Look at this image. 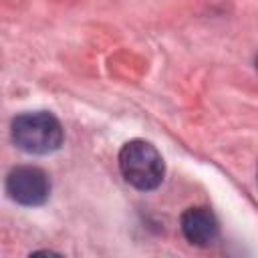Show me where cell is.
Instances as JSON below:
<instances>
[{"mask_svg":"<svg viewBox=\"0 0 258 258\" xmlns=\"http://www.w3.org/2000/svg\"><path fill=\"white\" fill-rule=\"evenodd\" d=\"M12 141L26 153L46 155L60 147L62 127L52 113H22L12 121Z\"/></svg>","mask_w":258,"mask_h":258,"instance_id":"7a4b0ae2","label":"cell"},{"mask_svg":"<svg viewBox=\"0 0 258 258\" xmlns=\"http://www.w3.org/2000/svg\"><path fill=\"white\" fill-rule=\"evenodd\" d=\"M6 191L22 206H42L50 196V181L40 167L20 165L8 173Z\"/></svg>","mask_w":258,"mask_h":258,"instance_id":"3957f363","label":"cell"},{"mask_svg":"<svg viewBox=\"0 0 258 258\" xmlns=\"http://www.w3.org/2000/svg\"><path fill=\"white\" fill-rule=\"evenodd\" d=\"M119 169L127 183L141 191L155 189L165 173L161 153L143 139L127 141L119 151Z\"/></svg>","mask_w":258,"mask_h":258,"instance_id":"6da1fadb","label":"cell"},{"mask_svg":"<svg viewBox=\"0 0 258 258\" xmlns=\"http://www.w3.org/2000/svg\"><path fill=\"white\" fill-rule=\"evenodd\" d=\"M181 232L196 246H210L218 238V220L210 208H189L181 214Z\"/></svg>","mask_w":258,"mask_h":258,"instance_id":"277c9868","label":"cell"},{"mask_svg":"<svg viewBox=\"0 0 258 258\" xmlns=\"http://www.w3.org/2000/svg\"><path fill=\"white\" fill-rule=\"evenodd\" d=\"M256 67H258V56H256Z\"/></svg>","mask_w":258,"mask_h":258,"instance_id":"5b68a950","label":"cell"}]
</instances>
